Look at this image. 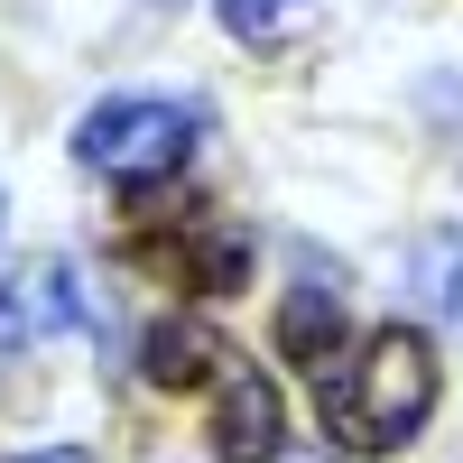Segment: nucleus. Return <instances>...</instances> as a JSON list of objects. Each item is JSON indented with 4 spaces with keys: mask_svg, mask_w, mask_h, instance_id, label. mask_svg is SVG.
Segmentation results:
<instances>
[{
    "mask_svg": "<svg viewBox=\"0 0 463 463\" xmlns=\"http://www.w3.org/2000/svg\"><path fill=\"white\" fill-rule=\"evenodd\" d=\"M436 343L417 334V325H380L362 334L353 353H343L325 380H316V408H325V436L343 454H408L417 436H427V417H436Z\"/></svg>",
    "mask_w": 463,
    "mask_h": 463,
    "instance_id": "nucleus-1",
    "label": "nucleus"
},
{
    "mask_svg": "<svg viewBox=\"0 0 463 463\" xmlns=\"http://www.w3.org/2000/svg\"><path fill=\"white\" fill-rule=\"evenodd\" d=\"M250 222H232V213H213V204H139V222L121 232V260L130 269H148V279H167V288H185V297H232L250 279Z\"/></svg>",
    "mask_w": 463,
    "mask_h": 463,
    "instance_id": "nucleus-2",
    "label": "nucleus"
},
{
    "mask_svg": "<svg viewBox=\"0 0 463 463\" xmlns=\"http://www.w3.org/2000/svg\"><path fill=\"white\" fill-rule=\"evenodd\" d=\"M204 139V111L195 102H158V93H121V102H93L74 121V158L111 185H158L195 158Z\"/></svg>",
    "mask_w": 463,
    "mask_h": 463,
    "instance_id": "nucleus-3",
    "label": "nucleus"
},
{
    "mask_svg": "<svg viewBox=\"0 0 463 463\" xmlns=\"http://www.w3.org/2000/svg\"><path fill=\"white\" fill-rule=\"evenodd\" d=\"M204 390H213V417H204L213 463H279V454H288V399H279V380H269V371H250L241 353H232Z\"/></svg>",
    "mask_w": 463,
    "mask_h": 463,
    "instance_id": "nucleus-4",
    "label": "nucleus"
},
{
    "mask_svg": "<svg viewBox=\"0 0 463 463\" xmlns=\"http://www.w3.org/2000/svg\"><path fill=\"white\" fill-rule=\"evenodd\" d=\"M84 325H102V316L74 279V260H37L0 288V343H47V334H84Z\"/></svg>",
    "mask_w": 463,
    "mask_h": 463,
    "instance_id": "nucleus-5",
    "label": "nucleus"
},
{
    "mask_svg": "<svg viewBox=\"0 0 463 463\" xmlns=\"http://www.w3.org/2000/svg\"><path fill=\"white\" fill-rule=\"evenodd\" d=\"M279 353L306 380H325L343 362V288H325V279H297L288 288V306H279Z\"/></svg>",
    "mask_w": 463,
    "mask_h": 463,
    "instance_id": "nucleus-6",
    "label": "nucleus"
},
{
    "mask_svg": "<svg viewBox=\"0 0 463 463\" xmlns=\"http://www.w3.org/2000/svg\"><path fill=\"white\" fill-rule=\"evenodd\" d=\"M232 362V343L213 334V325H195V316H167V325H148V343H139V371L158 380V390H204V380Z\"/></svg>",
    "mask_w": 463,
    "mask_h": 463,
    "instance_id": "nucleus-7",
    "label": "nucleus"
},
{
    "mask_svg": "<svg viewBox=\"0 0 463 463\" xmlns=\"http://www.w3.org/2000/svg\"><path fill=\"white\" fill-rule=\"evenodd\" d=\"M213 19L241 37V47H288V37L316 19V0H213Z\"/></svg>",
    "mask_w": 463,
    "mask_h": 463,
    "instance_id": "nucleus-8",
    "label": "nucleus"
},
{
    "mask_svg": "<svg viewBox=\"0 0 463 463\" xmlns=\"http://www.w3.org/2000/svg\"><path fill=\"white\" fill-rule=\"evenodd\" d=\"M417 297H427V316L463 325V232H436V241H417Z\"/></svg>",
    "mask_w": 463,
    "mask_h": 463,
    "instance_id": "nucleus-9",
    "label": "nucleus"
},
{
    "mask_svg": "<svg viewBox=\"0 0 463 463\" xmlns=\"http://www.w3.org/2000/svg\"><path fill=\"white\" fill-rule=\"evenodd\" d=\"M19 463H93L84 445H37V454H19Z\"/></svg>",
    "mask_w": 463,
    "mask_h": 463,
    "instance_id": "nucleus-10",
    "label": "nucleus"
}]
</instances>
